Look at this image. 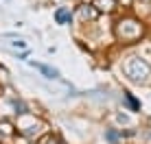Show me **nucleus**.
Here are the masks:
<instances>
[{"instance_id": "nucleus-3", "label": "nucleus", "mask_w": 151, "mask_h": 144, "mask_svg": "<svg viewBox=\"0 0 151 144\" xmlns=\"http://www.w3.org/2000/svg\"><path fill=\"white\" fill-rule=\"evenodd\" d=\"M13 138H15V129L9 122H2L0 125V144H11Z\"/></svg>"}, {"instance_id": "nucleus-7", "label": "nucleus", "mask_w": 151, "mask_h": 144, "mask_svg": "<svg viewBox=\"0 0 151 144\" xmlns=\"http://www.w3.org/2000/svg\"><path fill=\"white\" fill-rule=\"evenodd\" d=\"M31 66H33V68H37L42 74H46L48 76V79H57V76H59V72H57L55 68H48V66H42V63H35V61H31Z\"/></svg>"}, {"instance_id": "nucleus-2", "label": "nucleus", "mask_w": 151, "mask_h": 144, "mask_svg": "<svg viewBox=\"0 0 151 144\" xmlns=\"http://www.w3.org/2000/svg\"><path fill=\"white\" fill-rule=\"evenodd\" d=\"M116 35H118V39H123V42H134V39H138L140 35H142V24H140L138 20L125 18V20L118 22Z\"/></svg>"}, {"instance_id": "nucleus-4", "label": "nucleus", "mask_w": 151, "mask_h": 144, "mask_svg": "<svg viewBox=\"0 0 151 144\" xmlns=\"http://www.w3.org/2000/svg\"><path fill=\"white\" fill-rule=\"evenodd\" d=\"M96 15H99V11H96V7L94 4H81L79 7V18L83 20V22H92V20H96Z\"/></svg>"}, {"instance_id": "nucleus-5", "label": "nucleus", "mask_w": 151, "mask_h": 144, "mask_svg": "<svg viewBox=\"0 0 151 144\" xmlns=\"http://www.w3.org/2000/svg\"><path fill=\"white\" fill-rule=\"evenodd\" d=\"M70 20H72V13H70L68 7H59V9L55 11V22H57V24H68Z\"/></svg>"}, {"instance_id": "nucleus-11", "label": "nucleus", "mask_w": 151, "mask_h": 144, "mask_svg": "<svg viewBox=\"0 0 151 144\" xmlns=\"http://www.w3.org/2000/svg\"><path fill=\"white\" fill-rule=\"evenodd\" d=\"M121 2L125 4V7H129V4H132V0H121Z\"/></svg>"}, {"instance_id": "nucleus-10", "label": "nucleus", "mask_w": 151, "mask_h": 144, "mask_svg": "<svg viewBox=\"0 0 151 144\" xmlns=\"http://www.w3.org/2000/svg\"><path fill=\"white\" fill-rule=\"evenodd\" d=\"M105 135H107V140L114 142V140H118V138H121V133H118V131H107Z\"/></svg>"}, {"instance_id": "nucleus-1", "label": "nucleus", "mask_w": 151, "mask_h": 144, "mask_svg": "<svg viewBox=\"0 0 151 144\" xmlns=\"http://www.w3.org/2000/svg\"><path fill=\"white\" fill-rule=\"evenodd\" d=\"M123 72H125V76H127L129 81H134V83H145V81L149 79V74H151V66L145 59H140V57H129L123 63Z\"/></svg>"}, {"instance_id": "nucleus-9", "label": "nucleus", "mask_w": 151, "mask_h": 144, "mask_svg": "<svg viewBox=\"0 0 151 144\" xmlns=\"http://www.w3.org/2000/svg\"><path fill=\"white\" fill-rule=\"evenodd\" d=\"M37 144H61V140L57 135H53V133H46V135H42L37 140Z\"/></svg>"}, {"instance_id": "nucleus-6", "label": "nucleus", "mask_w": 151, "mask_h": 144, "mask_svg": "<svg viewBox=\"0 0 151 144\" xmlns=\"http://www.w3.org/2000/svg\"><path fill=\"white\" fill-rule=\"evenodd\" d=\"M92 4L96 7V11H105V13L116 9V0H92Z\"/></svg>"}, {"instance_id": "nucleus-8", "label": "nucleus", "mask_w": 151, "mask_h": 144, "mask_svg": "<svg viewBox=\"0 0 151 144\" xmlns=\"http://www.w3.org/2000/svg\"><path fill=\"white\" fill-rule=\"evenodd\" d=\"M123 94H125V103L129 105V109H132V111H138V109H140V103H138L136 98H134V96L129 94V92H123Z\"/></svg>"}]
</instances>
